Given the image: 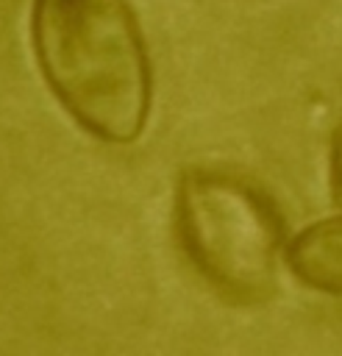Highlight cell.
<instances>
[{"label":"cell","instance_id":"cell-4","mask_svg":"<svg viewBox=\"0 0 342 356\" xmlns=\"http://www.w3.org/2000/svg\"><path fill=\"white\" fill-rule=\"evenodd\" d=\"M331 195L334 203L342 209V125L334 134V145H331Z\"/></svg>","mask_w":342,"mask_h":356},{"label":"cell","instance_id":"cell-3","mask_svg":"<svg viewBox=\"0 0 342 356\" xmlns=\"http://www.w3.org/2000/svg\"><path fill=\"white\" fill-rule=\"evenodd\" d=\"M292 275L331 298H342V217L300 231L286 248Z\"/></svg>","mask_w":342,"mask_h":356},{"label":"cell","instance_id":"cell-2","mask_svg":"<svg viewBox=\"0 0 342 356\" xmlns=\"http://www.w3.org/2000/svg\"><path fill=\"white\" fill-rule=\"evenodd\" d=\"M175 231L197 273L228 298L261 300L275 289L281 217L245 178L186 170L175 192Z\"/></svg>","mask_w":342,"mask_h":356},{"label":"cell","instance_id":"cell-1","mask_svg":"<svg viewBox=\"0 0 342 356\" xmlns=\"http://www.w3.org/2000/svg\"><path fill=\"white\" fill-rule=\"evenodd\" d=\"M31 39L44 83L95 139L133 142L150 114V61L125 0H33Z\"/></svg>","mask_w":342,"mask_h":356}]
</instances>
